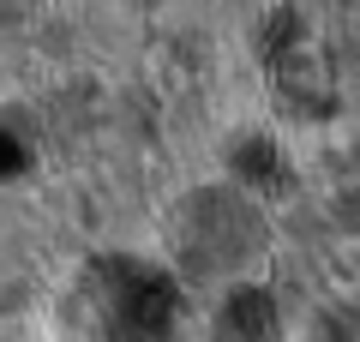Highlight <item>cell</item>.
<instances>
[{"mask_svg": "<svg viewBox=\"0 0 360 342\" xmlns=\"http://www.w3.org/2000/svg\"><path fill=\"white\" fill-rule=\"evenodd\" d=\"M96 318L115 342H162L174 324V289L144 265H115L96 270Z\"/></svg>", "mask_w": 360, "mask_h": 342, "instance_id": "1", "label": "cell"}, {"mask_svg": "<svg viewBox=\"0 0 360 342\" xmlns=\"http://www.w3.org/2000/svg\"><path fill=\"white\" fill-rule=\"evenodd\" d=\"M270 336H276V312L264 294H240L222 312V342H270Z\"/></svg>", "mask_w": 360, "mask_h": 342, "instance_id": "2", "label": "cell"}, {"mask_svg": "<svg viewBox=\"0 0 360 342\" xmlns=\"http://www.w3.org/2000/svg\"><path fill=\"white\" fill-rule=\"evenodd\" d=\"M18 163H25V156H18V144L0 139V175H6V168H18Z\"/></svg>", "mask_w": 360, "mask_h": 342, "instance_id": "3", "label": "cell"}]
</instances>
